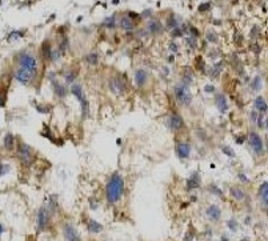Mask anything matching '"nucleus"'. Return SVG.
<instances>
[{"label":"nucleus","mask_w":268,"mask_h":241,"mask_svg":"<svg viewBox=\"0 0 268 241\" xmlns=\"http://www.w3.org/2000/svg\"><path fill=\"white\" fill-rule=\"evenodd\" d=\"M124 192V180L119 173H113L105 187V196L109 204L117 203Z\"/></svg>","instance_id":"f257e3e1"},{"label":"nucleus","mask_w":268,"mask_h":241,"mask_svg":"<svg viewBox=\"0 0 268 241\" xmlns=\"http://www.w3.org/2000/svg\"><path fill=\"white\" fill-rule=\"evenodd\" d=\"M16 156L19 157V160L21 161L24 165L32 164V160H34V152H32L31 147L27 145L25 143L19 141V144H17V151H16Z\"/></svg>","instance_id":"f03ea898"},{"label":"nucleus","mask_w":268,"mask_h":241,"mask_svg":"<svg viewBox=\"0 0 268 241\" xmlns=\"http://www.w3.org/2000/svg\"><path fill=\"white\" fill-rule=\"evenodd\" d=\"M35 76H36L35 71H29V69L21 68V67H19V68L15 71V79L24 85L32 83V80L35 79Z\"/></svg>","instance_id":"7ed1b4c3"},{"label":"nucleus","mask_w":268,"mask_h":241,"mask_svg":"<svg viewBox=\"0 0 268 241\" xmlns=\"http://www.w3.org/2000/svg\"><path fill=\"white\" fill-rule=\"evenodd\" d=\"M175 97H176V101L182 105H188L191 103V93L188 92L187 89V85L186 84H179L175 87Z\"/></svg>","instance_id":"20e7f679"},{"label":"nucleus","mask_w":268,"mask_h":241,"mask_svg":"<svg viewBox=\"0 0 268 241\" xmlns=\"http://www.w3.org/2000/svg\"><path fill=\"white\" fill-rule=\"evenodd\" d=\"M71 92H72V95H75L76 97H78L79 101H80V104H82L83 116H87L88 115V111H89V104H88V101H87V97H86V95H84V92H83L82 87H80L79 84L72 85Z\"/></svg>","instance_id":"39448f33"},{"label":"nucleus","mask_w":268,"mask_h":241,"mask_svg":"<svg viewBox=\"0 0 268 241\" xmlns=\"http://www.w3.org/2000/svg\"><path fill=\"white\" fill-rule=\"evenodd\" d=\"M19 64L21 68L29 69V71H35L38 69V64H36V60L32 55L27 54V52H23V54L19 55Z\"/></svg>","instance_id":"423d86ee"},{"label":"nucleus","mask_w":268,"mask_h":241,"mask_svg":"<svg viewBox=\"0 0 268 241\" xmlns=\"http://www.w3.org/2000/svg\"><path fill=\"white\" fill-rule=\"evenodd\" d=\"M108 87L115 95H121L127 91V85L121 77H111L108 81Z\"/></svg>","instance_id":"0eeeda50"},{"label":"nucleus","mask_w":268,"mask_h":241,"mask_svg":"<svg viewBox=\"0 0 268 241\" xmlns=\"http://www.w3.org/2000/svg\"><path fill=\"white\" fill-rule=\"evenodd\" d=\"M48 221H50V213L47 212L46 208L42 207L39 209V213H38V229L44 230L48 225Z\"/></svg>","instance_id":"6e6552de"},{"label":"nucleus","mask_w":268,"mask_h":241,"mask_svg":"<svg viewBox=\"0 0 268 241\" xmlns=\"http://www.w3.org/2000/svg\"><path fill=\"white\" fill-rule=\"evenodd\" d=\"M249 145H251V148L257 155H260L263 152V141H261L260 136L257 133H255V132H252V133L249 135Z\"/></svg>","instance_id":"1a4fd4ad"},{"label":"nucleus","mask_w":268,"mask_h":241,"mask_svg":"<svg viewBox=\"0 0 268 241\" xmlns=\"http://www.w3.org/2000/svg\"><path fill=\"white\" fill-rule=\"evenodd\" d=\"M168 125L172 131H180L184 127V120L182 119V116L178 115V113H174V115L170 116L168 119Z\"/></svg>","instance_id":"9d476101"},{"label":"nucleus","mask_w":268,"mask_h":241,"mask_svg":"<svg viewBox=\"0 0 268 241\" xmlns=\"http://www.w3.org/2000/svg\"><path fill=\"white\" fill-rule=\"evenodd\" d=\"M64 237L67 238V241H80V236H79L78 230L75 229L72 225H66L63 229Z\"/></svg>","instance_id":"9b49d317"},{"label":"nucleus","mask_w":268,"mask_h":241,"mask_svg":"<svg viewBox=\"0 0 268 241\" xmlns=\"http://www.w3.org/2000/svg\"><path fill=\"white\" fill-rule=\"evenodd\" d=\"M176 153H178V156L180 157V159H187V157L190 156V145L187 144V143L184 141H178L176 143Z\"/></svg>","instance_id":"f8f14e48"},{"label":"nucleus","mask_w":268,"mask_h":241,"mask_svg":"<svg viewBox=\"0 0 268 241\" xmlns=\"http://www.w3.org/2000/svg\"><path fill=\"white\" fill-rule=\"evenodd\" d=\"M199 184H200V177H199V173H192V176L187 180V189L188 191H191V189H195V188L199 187Z\"/></svg>","instance_id":"ddd939ff"},{"label":"nucleus","mask_w":268,"mask_h":241,"mask_svg":"<svg viewBox=\"0 0 268 241\" xmlns=\"http://www.w3.org/2000/svg\"><path fill=\"white\" fill-rule=\"evenodd\" d=\"M145 81H147V73H145V71L144 69H137L135 72V83L139 87H143L145 84Z\"/></svg>","instance_id":"4468645a"},{"label":"nucleus","mask_w":268,"mask_h":241,"mask_svg":"<svg viewBox=\"0 0 268 241\" xmlns=\"http://www.w3.org/2000/svg\"><path fill=\"white\" fill-rule=\"evenodd\" d=\"M42 56L44 60H51L52 59V48H51L50 42H44L42 46Z\"/></svg>","instance_id":"2eb2a0df"},{"label":"nucleus","mask_w":268,"mask_h":241,"mask_svg":"<svg viewBox=\"0 0 268 241\" xmlns=\"http://www.w3.org/2000/svg\"><path fill=\"white\" fill-rule=\"evenodd\" d=\"M51 81H52V85H54V91H55V93H56V96H59V97H64L66 96V93H67V91H66V88L63 87L59 81H56L52 77L51 79Z\"/></svg>","instance_id":"dca6fc26"},{"label":"nucleus","mask_w":268,"mask_h":241,"mask_svg":"<svg viewBox=\"0 0 268 241\" xmlns=\"http://www.w3.org/2000/svg\"><path fill=\"white\" fill-rule=\"evenodd\" d=\"M216 105H218L219 111L220 112H227L228 109V104H227V100H225V96L224 95H218L216 96Z\"/></svg>","instance_id":"f3484780"},{"label":"nucleus","mask_w":268,"mask_h":241,"mask_svg":"<svg viewBox=\"0 0 268 241\" xmlns=\"http://www.w3.org/2000/svg\"><path fill=\"white\" fill-rule=\"evenodd\" d=\"M259 195H260L263 203L268 207V183H263L259 188Z\"/></svg>","instance_id":"a211bd4d"},{"label":"nucleus","mask_w":268,"mask_h":241,"mask_svg":"<svg viewBox=\"0 0 268 241\" xmlns=\"http://www.w3.org/2000/svg\"><path fill=\"white\" fill-rule=\"evenodd\" d=\"M87 228H88V230H89V232H92V233L101 232V229H103L101 224H99V222L95 221V220H89L88 224H87Z\"/></svg>","instance_id":"6ab92c4d"},{"label":"nucleus","mask_w":268,"mask_h":241,"mask_svg":"<svg viewBox=\"0 0 268 241\" xmlns=\"http://www.w3.org/2000/svg\"><path fill=\"white\" fill-rule=\"evenodd\" d=\"M255 107H256L257 111H260V112L264 113V112L267 111L268 105H267V103H265V100L259 96V97H256V100H255Z\"/></svg>","instance_id":"aec40b11"},{"label":"nucleus","mask_w":268,"mask_h":241,"mask_svg":"<svg viewBox=\"0 0 268 241\" xmlns=\"http://www.w3.org/2000/svg\"><path fill=\"white\" fill-rule=\"evenodd\" d=\"M207 214H208L212 220H218V218L220 217V209H219L216 205H211V207L207 209Z\"/></svg>","instance_id":"412c9836"},{"label":"nucleus","mask_w":268,"mask_h":241,"mask_svg":"<svg viewBox=\"0 0 268 241\" xmlns=\"http://www.w3.org/2000/svg\"><path fill=\"white\" fill-rule=\"evenodd\" d=\"M13 145H15V139H13L12 133H7L5 137H4V148L8 151H11L12 148H13Z\"/></svg>","instance_id":"4be33fe9"},{"label":"nucleus","mask_w":268,"mask_h":241,"mask_svg":"<svg viewBox=\"0 0 268 241\" xmlns=\"http://www.w3.org/2000/svg\"><path fill=\"white\" fill-rule=\"evenodd\" d=\"M229 192H231V196H232L235 200H239V201H240V200L244 199V192L241 191L240 188L233 187V188H231V191Z\"/></svg>","instance_id":"5701e85b"},{"label":"nucleus","mask_w":268,"mask_h":241,"mask_svg":"<svg viewBox=\"0 0 268 241\" xmlns=\"http://www.w3.org/2000/svg\"><path fill=\"white\" fill-rule=\"evenodd\" d=\"M120 25H121L123 29L129 31V29H132L133 28V21H132V19H129L128 16H124V17L121 19V21H120Z\"/></svg>","instance_id":"b1692460"},{"label":"nucleus","mask_w":268,"mask_h":241,"mask_svg":"<svg viewBox=\"0 0 268 241\" xmlns=\"http://www.w3.org/2000/svg\"><path fill=\"white\" fill-rule=\"evenodd\" d=\"M148 31H149L151 33H159L160 31H161V25H160L159 21H152V23H149V25H148Z\"/></svg>","instance_id":"393cba45"},{"label":"nucleus","mask_w":268,"mask_h":241,"mask_svg":"<svg viewBox=\"0 0 268 241\" xmlns=\"http://www.w3.org/2000/svg\"><path fill=\"white\" fill-rule=\"evenodd\" d=\"M67 47H68V39L64 35H62V37L59 40V51H66Z\"/></svg>","instance_id":"a878e982"},{"label":"nucleus","mask_w":268,"mask_h":241,"mask_svg":"<svg viewBox=\"0 0 268 241\" xmlns=\"http://www.w3.org/2000/svg\"><path fill=\"white\" fill-rule=\"evenodd\" d=\"M260 84H261V79L259 76L255 77L252 80V83H251V87H252L253 91H259L260 89Z\"/></svg>","instance_id":"bb28decb"},{"label":"nucleus","mask_w":268,"mask_h":241,"mask_svg":"<svg viewBox=\"0 0 268 241\" xmlns=\"http://www.w3.org/2000/svg\"><path fill=\"white\" fill-rule=\"evenodd\" d=\"M86 60L88 61L89 64H96V63H97V56L95 54H89L88 56L86 58Z\"/></svg>","instance_id":"cd10ccee"},{"label":"nucleus","mask_w":268,"mask_h":241,"mask_svg":"<svg viewBox=\"0 0 268 241\" xmlns=\"http://www.w3.org/2000/svg\"><path fill=\"white\" fill-rule=\"evenodd\" d=\"M176 25H178V23H176V20L174 16H170V19L167 20V27L170 28H176Z\"/></svg>","instance_id":"c85d7f7f"},{"label":"nucleus","mask_w":268,"mask_h":241,"mask_svg":"<svg viewBox=\"0 0 268 241\" xmlns=\"http://www.w3.org/2000/svg\"><path fill=\"white\" fill-rule=\"evenodd\" d=\"M75 76H76V73L75 72H72V71H68V72H66V80L68 81V83H71V81L75 79Z\"/></svg>","instance_id":"c756f323"},{"label":"nucleus","mask_w":268,"mask_h":241,"mask_svg":"<svg viewBox=\"0 0 268 241\" xmlns=\"http://www.w3.org/2000/svg\"><path fill=\"white\" fill-rule=\"evenodd\" d=\"M104 25L108 28H112L113 25H115V17H108V19H105Z\"/></svg>","instance_id":"7c9ffc66"},{"label":"nucleus","mask_w":268,"mask_h":241,"mask_svg":"<svg viewBox=\"0 0 268 241\" xmlns=\"http://www.w3.org/2000/svg\"><path fill=\"white\" fill-rule=\"evenodd\" d=\"M8 169H9V167H8V165L3 164V163H0V176L5 175V173L8 172Z\"/></svg>","instance_id":"2f4dec72"},{"label":"nucleus","mask_w":268,"mask_h":241,"mask_svg":"<svg viewBox=\"0 0 268 241\" xmlns=\"http://www.w3.org/2000/svg\"><path fill=\"white\" fill-rule=\"evenodd\" d=\"M222 149H223V152H224L227 156H231V157L235 156V153H233V149H231L229 147H223Z\"/></svg>","instance_id":"473e14b6"},{"label":"nucleus","mask_w":268,"mask_h":241,"mask_svg":"<svg viewBox=\"0 0 268 241\" xmlns=\"http://www.w3.org/2000/svg\"><path fill=\"white\" fill-rule=\"evenodd\" d=\"M196 67H198V69H202V71L204 69V61L200 56H198V59H196Z\"/></svg>","instance_id":"72a5a7b5"},{"label":"nucleus","mask_w":268,"mask_h":241,"mask_svg":"<svg viewBox=\"0 0 268 241\" xmlns=\"http://www.w3.org/2000/svg\"><path fill=\"white\" fill-rule=\"evenodd\" d=\"M210 189H211V192H214V193H216L218 196H223V192L219 189V188H216L215 185H211L210 187Z\"/></svg>","instance_id":"f704fd0d"},{"label":"nucleus","mask_w":268,"mask_h":241,"mask_svg":"<svg viewBox=\"0 0 268 241\" xmlns=\"http://www.w3.org/2000/svg\"><path fill=\"white\" fill-rule=\"evenodd\" d=\"M210 7H211L210 3H204L203 5H200V7H199V11H200V12H206V11H208V9H210Z\"/></svg>","instance_id":"c9c22d12"},{"label":"nucleus","mask_w":268,"mask_h":241,"mask_svg":"<svg viewBox=\"0 0 268 241\" xmlns=\"http://www.w3.org/2000/svg\"><path fill=\"white\" fill-rule=\"evenodd\" d=\"M190 31H191V33H192V37H194V39H196V37L199 36V32H198V29H196V28L191 27V28H190Z\"/></svg>","instance_id":"e433bc0d"},{"label":"nucleus","mask_w":268,"mask_h":241,"mask_svg":"<svg viewBox=\"0 0 268 241\" xmlns=\"http://www.w3.org/2000/svg\"><path fill=\"white\" fill-rule=\"evenodd\" d=\"M20 36H21L20 32H12V33L9 35V37H8V40H12V39H15V37H20Z\"/></svg>","instance_id":"4c0bfd02"},{"label":"nucleus","mask_w":268,"mask_h":241,"mask_svg":"<svg viewBox=\"0 0 268 241\" xmlns=\"http://www.w3.org/2000/svg\"><path fill=\"white\" fill-rule=\"evenodd\" d=\"M172 36H174V37H178V36H182V31L179 29V28H175V29H174V32H172Z\"/></svg>","instance_id":"58836bf2"},{"label":"nucleus","mask_w":268,"mask_h":241,"mask_svg":"<svg viewBox=\"0 0 268 241\" xmlns=\"http://www.w3.org/2000/svg\"><path fill=\"white\" fill-rule=\"evenodd\" d=\"M207 39H208L210 42H216V37H215V35H214V33H210V32H208V35H207Z\"/></svg>","instance_id":"ea45409f"},{"label":"nucleus","mask_w":268,"mask_h":241,"mask_svg":"<svg viewBox=\"0 0 268 241\" xmlns=\"http://www.w3.org/2000/svg\"><path fill=\"white\" fill-rule=\"evenodd\" d=\"M38 111H39V112H48V111H50V108H47V107H42V105H39V107H38Z\"/></svg>","instance_id":"a19ab883"},{"label":"nucleus","mask_w":268,"mask_h":241,"mask_svg":"<svg viewBox=\"0 0 268 241\" xmlns=\"http://www.w3.org/2000/svg\"><path fill=\"white\" fill-rule=\"evenodd\" d=\"M228 225L232 226V229H236V221H235V220H231V221L228 222Z\"/></svg>","instance_id":"79ce46f5"},{"label":"nucleus","mask_w":268,"mask_h":241,"mask_svg":"<svg viewBox=\"0 0 268 241\" xmlns=\"http://www.w3.org/2000/svg\"><path fill=\"white\" fill-rule=\"evenodd\" d=\"M214 87L212 85H206V92H214Z\"/></svg>","instance_id":"37998d69"},{"label":"nucleus","mask_w":268,"mask_h":241,"mask_svg":"<svg viewBox=\"0 0 268 241\" xmlns=\"http://www.w3.org/2000/svg\"><path fill=\"white\" fill-rule=\"evenodd\" d=\"M239 179H240V180H243V181H248V180H247V177H245L244 175H241V173L239 175Z\"/></svg>","instance_id":"c03bdc74"},{"label":"nucleus","mask_w":268,"mask_h":241,"mask_svg":"<svg viewBox=\"0 0 268 241\" xmlns=\"http://www.w3.org/2000/svg\"><path fill=\"white\" fill-rule=\"evenodd\" d=\"M235 40H236V43H240V35H236ZM241 40H243V37H241Z\"/></svg>","instance_id":"a18cd8bd"},{"label":"nucleus","mask_w":268,"mask_h":241,"mask_svg":"<svg viewBox=\"0 0 268 241\" xmlns=\"http://www.w3.org/2000/svg\"><path fill=\"white\" fill-rule=\"evenodd\" d=\"M251 117H252V120L255 121V119H256V113H255V112H252V113H251Z\"/></svg>","instance_id":"49530a36"},{"label":"nucleus","mask_w":268,"mask_h":241,"mask_svg":"<svg viewBox=\"0 0 268 241\" xmlns=\"http://www.w3.org/2000/svg\"><path fill=\"white\" fill-rule=\"evenodd\" d=\"M236 141H237V144H241V143H243V139L237 137V139H236Z\"/></svg>","instance_id":"de8ad7c7"},{"label":"nucleus","mask_w":268,"mask_h":241,"mask_svg":"<svg viewBox=\"0 0 268 241\" xmlns=\"http://www.w3.org/2000/svg\"><path fill=\"white\" fill-rule=\"evenodd\" d=\"M3 232H4V228L1 226V224H0V236H1V233H3Z\"/></svg>","instance_id":"09e8293b"},{"label":"nucleus","mask_w":268,"mask_h":241,"mask_svg":"<svg viewBox=\"0 0 268 241\" xmlns=\"http://www.w3.org/2000/svg\"><path fill=\"white\" fill-rule=\"evenodd\" d=\"M267 128H268V120H267Z\"/></svg>","instance_id":"8fccbe9b"}]
</instances>
